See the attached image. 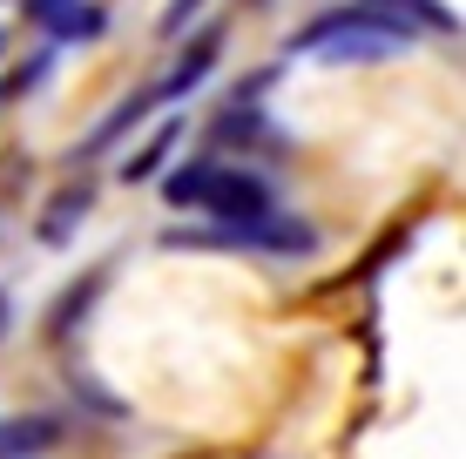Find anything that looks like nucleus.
<instances>
[{"instance_id":"obj_1","label":"nucleus","mask_w":466,"mask_h":459,"mask_svg":"<svg viewBox=\"0 0 466 459\" xmlns=\"http://www.w3.org/2000/svg\"><path fill=\"white\" fill-rule=\"evenodd\" d=\"M420 27L399 21L392 7H339V14H318V21L298 27L291 55H325V61H385V55H406Z\"/></svg>"},{"instance_id":"obj_12","label":"nucleus","mask_w":466,"mask_h":459,"mask_svg":"<svg viewBox=\"0 0 466 459\" xmlns=\"http://www.w3.org/2000/svg\"><path fill=\"white\" fill-rule=\"evenodd\" d=\"M95 284H102V277H88V284H82V291H68V297H61V311H55V331H68V324H82V304H88V297H95Z\"/></svg>"},{"instance_id":"obj_13","label":"nucleus","mask_w":466,"mask_h":459,"mask_svg":"<svg viewBox=\"0 0 466 459\" xmlns=\"http://www.w3.org/2000/svg\"><path fill=\"white\" fill-rule=\"evenodd\" d=\"M61 7H75V0H27V21H41V27H47Z\"/></svg>"},{"instance_id":"obj_4","label":"nucleus","mask_w":466,"mask_h":459,"mask_svg":"<svg viewBox=\"0 0 466 459\" xmlns=\"http://www.w3.org/2000/svg\"><path fill=\"white\" fill-rule=\"evenodd\" d=\"M149 108H156V88H136V95H128V102H116V108H108L102 122H95V135H88V142H82V149H75V155H102L108 142H116V135H128V129H136L142 115H149Z\"/></svg>"},{"instance_id":"obj_3","label":"nucleus","mask_w":466,"mask_h":459,"mask_svg":"<svg viewBox=\"0 0 466 459\" xmlns=\"http://www.w3.org/2000/svg\"><path fill=\"white\" fill-rule=\"evenodd\" d=\"M47 446H61V419L55 413H27V419H0V459H35Z\"/></svg>"},{"instance_id":"obj_14","label":"nucleus","mask_w":466,"mask_h":459,"mask_svg":"<svg viewBox=\"0 0 466 459\" xmlns=\"http://www.w3.org/2000/svg\"><path fill=\"white\" fill-rule=\"evenodd\" d=\"M0 324H7V297H0Z\"/></svg>"},{"instance_id":"obj_7","label":"nucleus","mask_w":466,"mask_h":459,"mask_svg":"<svg viewBox=\"0 0 466 459\" xmlns=\"http://www.w3.org/2000/svg\"><path fill=\"white\" fill-rule=\"evenodd\" d=\"M88 183H75V189H61V196H55V210H47L41 216V236H47V244H68V230L75 224H82V216H88Z\"/></svg>"},{"instance_id":"obj_5","label":"nucleus","mask_w":466,"mask_h":459,"mask_svg":"<svg viewBox=\"0 0 466 459\" xmlns=\"http://www.w3.org/2000/svg\"><path fill=\"white\" fill-rule=\"evenodd\" d=\"M210 68H217V35H197V41H189V55L169 68V82L156 88V102H176V95H189V88H197Z\"/></svg>"},{"instance_id":"obj_11","label":"nucleus","mask_w":466,"mask_h":459,"mask_svg":"<svg viewBox=\"0 0 466 459\" xmlns=\"http://www.w3.org/2000/svg\"><path fill=\"white\" fill-rule=\"evenodd\" d=\"M197 14H203V0H169V7H163V21H156V35H163V41H176L189 21H197Z\"/></svg>"},{"instance_id":"obj_10","label":"nucleus","mask_w":466,"mask_h":459,"mask_svg":"<svg viewBox=\"0 0 466 459\" xmlns=\"http://www.w3.org/2000/svg\"><path fill=\"white\" fill-rule=\"evenodd\" d=\"M372 7H392L399 21H412V27H460V14L440 7V0H372Z\"/></svg>"},{"instance_id":"obj_8","label":"nucleus","mask_w":466,"mask_h":459,"mask_svg":"<svg viewBox=\"0 0 466 459\" xmlns=\"http://www.w3.org/2000/svg\"><path fill=\"white\" fill-rule=\"evenodd\" d=\"M102 27H108V14H102V7H88V0H75V7H61L55 21H47V35L82 47V41H95V35H102Z\"/></svg>"},{"instance_id":"obj_15","label":"nucleus","mask_w":466,"mask_h":459,"mask_svg":"<svg viewBox=\"0 0 466 459\" xmlns=\"http://www.w3.org/2000/svg\"><path fill=\"white\" fill-rule=\"evenodd\" d=\"M244 7H264V0H244Z\"/></svg>"},{"instance_id":"obj_6","label":"nucleus","mask_w":466,"mask_h":459,"mask_svg":"<svg viewBox=\"0 0 466 459\" xmlns=\"http://www.w3.org/2000/svg\"><path fill=\"white\" fill-rule=\"evenodd\" d=\"M176 142H183V122H163V129H156V135H149V142H142V149L122 163V183H149L156 169H163V155L176 149Z\"/></svg>"},{"instance_id":"obj_16","label":"nucleus","mask_w":466,"mask_h":459,"mask_svg":"<svg viewBox=\"0 0 466 459\" xmlns=\"http://www.w3.org/2000/svg\"><path fill=\"white\" fill-rule=\"evenodd\" d=\"M0 47H7V35H0Z\"/></svg>"},{"instance_id":"obj_9","label":"nucleus","mask_w":466,"mask_h":459,"mask_svg":"<svg viewBox=\"0 0 466 459\" xmlns=\"http://www.w3.org/2000/svg\"><path fill=\"white\" fill-rule=\"evenodd\" d=\"M210 169H217V163H183V169H169V176H163L169 210H197V196H203V183H210Z\"/></svg>"},{"instance_id":"obj_2","label":"nucleus","mask_w":466,"mask_h":459,"mask_svg":"<svg viewBox=\"0 0 466 459\" xmlns=\"http://www.w3.org/2000/svg\"><path fill=\"white\" fill-rule=\"evenodd\" d=\"M197 210H210L217 224H257V216L278 210V189H270L264 176H250V169H210V183H203Z\"/></svg>"}]
</instances>
